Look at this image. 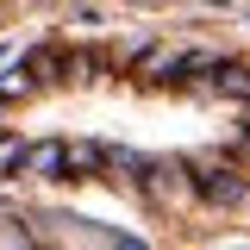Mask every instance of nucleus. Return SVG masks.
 <instances>
[{"instance_id": "nucleus-2", "label": "nucleus", "mask_w": 250, "mask_h": 250, "mask_svg": "<svg viewBox=\"0 0 250 250\" xmlns=\"http://www.w3.org/2000/svg\"><path fill=\"white\" fill-rule=\"evenodd\" d=\"M207 194H213V200H238L244 188H238V182H225V175H219V182H207Z\"/></svg>"}, {"instance_id": "nucleus-1", "label": "nucleus", "mask_w": 250, "mask_h": 250, "mask_svg": "<svg viewBox=\"0 0 250 250\" xmlns=\"http://www.w3.org/2000/svg\"><path fill=\"white\" fill-rule=\"evenodd\" d=\"M100 163V150H88V144H75V150H62V169H94Z\"/></svg>"}, {"instance_id": "nucleus-3", "label": "nucleus", "mask_w": 250, "mask_h": 250, "mask_svg": "<svg viewBox=\"0 0 250 250\" xmlns=\"http://www.w3.org/2000/svg\"><path fill=\"white\" fill-rule=\"evenodd\" d=\"M6 163H25V150H13V144H0V169H6Z\"/></svg>"}, {"instance_id": "nucleus-5", "label": "nucleus", "mask_w": 250, "mask_h": 250, "mask_svg": "<svg viewBox=\"0 0 250 250\" xmlns=\"http://www.w3.org/2000/svg\"><path fill=\"white\" fill-rule=\"evenodd\" d=\"M200 6H219V13H231V6H244V0H200Z\"/></svg>"}, {"instance_id": "nucleus-4", "label": "nucleus", "mask_w": 250, "mask_h": 250, "mask_svg": "<svg viewBox=\"0 0 250 250\" xmlns=\"http://www.w3.org/2000/svg\"><path fill=\"white\" fill-rule=\"evenodd\" d=\"M113 250H150L144 238H113Z\"/></svg>"}]
</instances>
